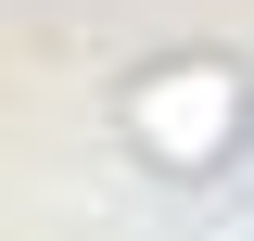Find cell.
<instances>
[{"mask_svg":"<svg viewBox=\"0 0 254 241\" xmlns=\"http://www.w3.org/2000/svg\"><path fill=\"white\" fill-rule=\"evenodd\" d=\"M140 127H153V152H216L229 140V76H165V89H140Z\"/></svg>","mask_w":254,"mask_h":241,"instance_id":"cell-1","label":"cell"}]
</instances>
